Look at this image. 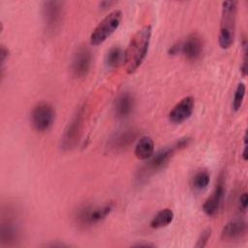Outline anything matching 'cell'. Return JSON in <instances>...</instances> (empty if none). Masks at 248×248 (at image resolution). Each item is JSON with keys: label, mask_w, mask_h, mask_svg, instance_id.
Here are the masks:
<instances>
[{"label": "cell", "mask_w": 248, "mask_h": 248, "mask_svg": "<svg viewBox=\"0 0 248 248\" xmlns=\"http://www.w3.org/2000/svg\"><path fill=\"white\" fill-rule=\"evenodd\" d=\"M125 60V51L119 46L111 47L106 54L105 63L108 68L114 69L124 63Z\"/></svg>", "instance_id": "18"}, {"label": "cell", "mask_w": 248, "mask_h": 248, "mask_svg": "<svg viewBox=\"0 0 248 248\" xmlns=\"http://www.w3.org/2000/svg\"><path fill=\"white\" fill-rule=\"evenodd\" d=\"M92 55L91 51L86 46H79L72 59L71 69L76 78H84L91 67Z\"/></svg>", "instance_id": "9"}, {"label": "cell", "mask_w": 248, "mask_h": 248, "mask_svg": "<svg viewBox=\"0 0 248 248\" xmlns=\"http://www.w3.org/2000/svg\"><path fill=\"white\" fill-rule=\"evenodd\" d=\"M194 107H195V100L193 97L188 96L183 98L170 110L169 114V118L170 122L174 124H180L184 122L191 116L194 110Z\"/></svg>", "instance_id": "12"}, {"label": "cell", "mask_w": 248, "mask_h": 248, "mask_svg": "<svg viewBox=\"0 0 248 248\" xmlns=\"http://www.w3.org/2000/svg\"><path fill=\"white\" fill-rule=\"evenodd\" d=\"M0 55H1V63H2V65L5 63V60H6V58L8 57V53H9V51H8V49L4 46H2V47H1V51H0Z\"/></svg>", "instance_id": "24"}, {"label": "cell", "mask_w": 248, "mask_h": 248, "mask_svg": "<svg viewBox=\"0 0 248 248\" xmlns=\"http://www.w3.org/2000/svg\"><path fill=\"white\" fill-rule=\"evenodd\" d=\"M151 26L145 25L138 30L125 50V66L128 74L134 73L144 60L151 38Z\"/></svg>", "instance_id": "1"}, {"label": "cell", "mask_w": 248, "mask_h": 248, "mask_svg": "<svg viewBox=\"0 0 248 248\" xmlns=\"http://www.w3.org/2000/svg\"><path fill=\"white\" fill-rule=\"evenodd\" d=\"M42 8L46 30L49 32L56 31L62 21L64 3L60 1H45Z\"/></svg>", "instance_id": "8"}, {"label": "cell", "mask_w": 248, "mask_h": 248, "mask_svg": "<svg viewBox=\"0 0 248 248\" xmlns=\"http://www.w3.org/2000/svg\"><path fill=\"white\" fill-rule=\"evenodd\" d=\"M135 246L137 247H153L154 245L153 244H149V243H139V244H136Z\"/></svg>", "instance_id": "25"}, {"label": "cell", "mask_w": 248, "mask_h": 248, "mask_svg": "<svg viewBox=\"0 0 248 248\" xmlns=\"http://www.w3.org/2000/svg\"><path fill=\"white\" fill-rule=\"evenodd\" d=\"M245 91H246L245 85L243 83H239L235 89L233 100H232V108L234 111H237L241 108L244 97H245Z\"/></svg>", "instance_id": "21"}, {"label": "cell", "mask_w": 248, "mask_h": 248, "mask_svg": "<svg viewBox=\"0 0 248 248\" xmlns=\"http://www.w3.org/2000/svg\"><path fill=\"white\" fill-rule=\"evenodd\" d=\"M122 18V13L115 10L109 13L103 20L96 26L90 36V43L94 46L104 43L119 26Z\"/></svg>", "instance_id": "3"}, {"label": "cell", "mask_w": 248, "mask_h": 248, "mask_svg": "<svg viewBox=\"0 0 248 248\" xmlns=\"http://www.w3.org/2000/svg\"><path fill=\"white\" fill-rule=\"evenodd\" d=\"M210 235H211V231H210L209 229L203 231V232H202V234L200 235L198 241H197L196 247H204V246L206 245V243H207V241H208Z\"/></svg>", "instance_id": "22"}, {"label": "cell", "mask_w": 248, "mask_h": 248, "mask_svg": "<svg viewBox=\"0 0 248 248\" xmlns=\"http://www.w3.org/2000/svg\"><path fill=\"white\" fill-rule=\"evenodd\" d=\"M203 49V44L201 36L197 33H192L187 36L182 44H180V51L189 61L198 60Z\"/></svg>", "instance_id": "11"}, {"label": "cell", "mask_w": 248, "mask_h": 248, "mask_svg": "<svg viewBox=\"0 0 248 248\" xmlns=\"http://www.w3.org/2000/svg\"><path fill=\"white\" fill-rule=\"evenodd\" d=\"M137 137V131L134 129H127L117 134L110 141V145L113 149H124L134 142Z\"/></svg>", "instance_id": "17"}, {"label": "cell", "mask_w": 248, "mask_h": 248, "mask_svg": "<svg viewBox=\"0 0 248 248\" xmlns=\"http://www.w3.org/2000/svg\"><path fill=\"white\" fill-rule=\"evenodd\" d=\"M247 205H248V196H247V193L244 192L239 197V208L242 211H245L247 209Z\"/></svg>", "instance_id": "23"}, {"label": "cell", "mask_w": 248, "mask_h": 248, "mask_svg": "<svg viewBox=\"0 0 248 248\" xmlns=\"http://www.w3.org/2000/svg\"><path fill=\"white\" fill-rule=\"evenodd\" d=\"M112 205L105 204L102 206L83 205L79 207L76 213V221L79 226L90 227L96 225L107 218L111 212Z\"/></svg>", "instance_id": "4"}, {"label": "cell", "mask_w": 248, "mask_h": 248, "mask_svg": "<svg viewBox=\"0 0 248 248\" xmlns=\"http://www.w3.org/2000/svg\"><path fill=\"white\" fill-rule=\"evenodd\" d=\"M20 231L13 210L8 208L7 215L3 214L0 228V240L2 245L14 246L19 241Z\"/></svg>", "instance_id": "5"}, {"label": "cell", "mask_w": 248, "mask_h": 248, "mask_svg": "<svg viewBox=\"0 0 248 248\" xmlns=\"http://www.w3.org/2000/svg\"><path fill=\"white\" fill-rule=\"evenodd\" d=\"M178 148H179V146L176 142L172 146L166 147L164 149L159 150L155 155H152L149 158L150 160L148 161L147 165L145 166L142 173L144 175H149V174L154 173L157 170H160L161 169H163L168 164V162L170 160V158L173 156L174 151Z\"/></svg>", "instance_id": "10"}, {"label": "cell", "mask_w": 248, "mask_h": 248, "mask_svg": "<svg viewBox=\"0 0 248 248\" xmlns=\"http://www.w3.org/2000/svg\"><path fill=\"white\" fill-rule=\"evenodd\" d=\"M209 180V173L206 170H200L196 172L192 178V187L196 191H202L207 187Z\"/></svg>", "instance_id": "20"}, {"label": "cell", "mask_w": 248, "mask_h": 248, "mask_svg": "<svg viewBox=\"0 0 248 248\" xmlns=\"http://www.w3.org/2000/svg\"><path fill=\"white\" fill-rule=\"evenodd\" d=\"M135 107V99L134 96L128 92H122L120 93L115 101H114V105H113V109H114V113L118 118H126L128 117Z\"/></svg>", "instance_id": "14"}, {"label": "cell", "mask_w": 248, "mask_h": 248, "mask_svg": "<svg viewBox=\"0 0 248 248\" xmlns=\"http://www.w3.org/2000/svg\"><path fill=\"white\" fill-rule=\"evenodd\" d=\"M54 118L55 111L52 106L47 103L38 104L34 107L31 112L32 125L39 132L48 130L53 124Z\"/></svg>", "instance_id": "7"}, {"label": "cell", "mask_w": 248, "mask_h": 248, "mask_svg": "<svg viewBox=\"0 0 248 248\" xmlns=\"http://www.w3.org/2000/svg\"><path fill=\"white\" fill-rule=\"evenodd\" d=\"M246 144H244V149H243V152H242V157H243V160L246 161L247 160V155H246Z\"/></svg>", "instance_id": "26"}, {"label": "cell", "mask_w": 248, "mask_h": 248, "mask_svg": "<svg viewBox=\"0 0 248 248\" xmlns=\"http://www.w3.org/2000/svg\"><path fill=\"white\" fill-rule=\"evenodd\" d=\"M154 152V141L150 137H141L135 147V155L140 160L149 159Z\"/></svg>", "instance_id": "16"}, {"label": "cell", "mask_w": 248, "mask_h": 248, "mask_svg": "<svg viewBox=\"0 0 248 248\" xmlns=\"http://www.w3.org/2000/svg\"><path fill=\"white\" fill-rule=\"evenodd\" d=\"M173 212L170 208H165L160 210L151 220L150 227L153 229H160L167 227L173 220Z\"/></svg>", "instance_id": "19"}, {"label": "cell", "mask_w": 248, "mask_h": 248, "mask_svg": "<svg viewBox=\"0 0 248 248\" xmlns=\"http://www.w3.org/2000/svg\"><path fill=\"white\" fill-rule=\"evenodd\" d=\"M224 193H225L224 182H223V179L221 178V179H219L212 195L204 202V203L202 205V210L206 215L213 216L217 212V210L219 209L220 204L222 202Z\"/></svg>", "instance_id": "15"}, {"label": "cell", "mask_w": 248, "mask_h": 248, "mask_svg": "<svg viewBox=\"0 0 248 248\" xmlns=\"http://www.w3.org/2000/svg\"><path fill=\"white\" fill-rule=\"evenodd\" d=\"M84 107L79 108L66 127L61 140V146L63 149L73 148L79 140L84 120Z\"/></svg>", "instance_id": "6"}, {"label": "cell", "mask_w": 248, "mask_h": 248, "mask_svg": "<svg viewBox=\"0 0 248 248\" xmlns=\"http://www.w3.org/2000/svg\"><path fill=\"white\" fill-rule=\"evenodd\" d=\"M247 232V224L243 219L237 218L230 221L222 230L221 237L224 241L232 242L241 239Z\"/></svg>", "instance_id": "13"}, {"label": "cell", "mask_w": 248, "mask_h": 248, "mask_svg": "<svg viewBox=\"0 0 248 248\" xmlns=\"http://www.w3.org/2000/svg\"><path fill=\"white\" fill-rule=\"evenodd\" d=\"M237 12L236 1H226L222 4V16L220 22L219 45L222 48H229L234 40L235 20Z\"/></svg>", "instance_id": "2"}]
</instances>
